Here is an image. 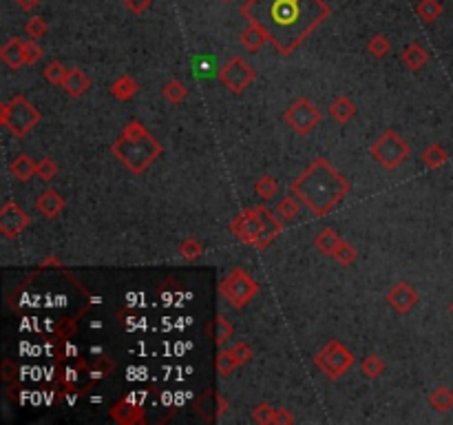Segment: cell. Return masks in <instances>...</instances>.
I'll return each mask as SVG.
<instances>
[{
  "label": "cell",
  "mask_w": 453,
  "mask_h": 425,
  "mask_svg": "<svg viewBox=\"0 0 453 425\" xmlns=\"http://www.w3.org/2000/svg\"><path fill=\"white\" fill-rule=\"evenodd\" d=\"M25 34L34 40L42 38L44 34H47V20H44L42 16H31L27 22H25Z\"/></svg>",
  "instance_id": "74e56055"
},
{
  "label": "cell",
  "mask_w": 453,
  "mask_h": 425,
  "mask_svg": "<svg viewBox=\"0 0 453 425\" xmlns=\"http://www.w3.org/2000/svg\"><path fill=\"white\" fill-rule=\"evenodd\" d=\"M91 78L88 74H84L82 69H78V66H73V69H69V74H66L64 82H62V91L69 96V98H82L88 89H91Z\"/></svg>",
  "instance_id": "5bb4252c"
},
{
  "label": "cell",
  "mask_w": 453,
  "mask_h": 425,
  "mask_svg": "<svg viewBox=\"0 0 453 425\" xmlns=\"http://www.w3.org/2000/svg\"><path fill=\"white\" fill-rule=\"evenodd\" d=\"M0 374H3V381H5V384H11L14 379L18 376V366H16L11 359H5V361H3V370H0Z\"/></svg>",
  "instance_id": "ee69618b"
},
{
  "label": "cell",
  "mask_w": 453,
  "mask_h": 425,
  "mask_svg": "<svg viewBox=\"0 0 453 425\" xmlns=\"http://www.w3.org/2000/svg\"><path fill=\"white\" fill-rule=\"evenodd\" d=\"M429 404L436 412H449L453 410V390L447 386H438L436 390H432L429 394Z\"/></svg>",
  "instance_id": "484cf974"
},
{
  "label": "cell",
  "mask_w": 453,
  "mask_h": 425,
  "mask_svg": "<svg viewBox=\"0 0 453 425\" xmlns=\"http://www.w3.org/2000/svg\"><path fill=\"white\" fill-rule=\"evenodd\" d=\"M162 96L166 102L170 104H179V102H184L188 98V86L181 82V80H168L164 86H162Z\"/></svg>",
  "instance_id": "f1b7e54d"
},
{
  "label": "cell",
  "mask_w": 453,
  "mask_h": 425,
  "mask_svg": "<svg viewBox=\"0 0 453 425\" xmlns=\"http://www.w3.org/2000/svg\"><path fill=\"white\" fill-rule=\"evenodd\" d=\"M124 5L131 14H144L151 9L153 0H124Z\"/></svg>",
  "instance_id": "7bdbcfd3"
},
{
  "label": "cell",
  "mask_w": 453,
  "mask_h": 425,
  "mask_svg": "<svg viewBox=\"0 0 453 425\" xmlns=\"http://www.w3.org/2000/svg\"><path fill=\"white\" fill-rule=\"evenodd\" d=\"M385 361L380 359L378 354H367L365 359L360 361V372L362 376H367V379H378L380 374H385Z\"/></svg>",
  "instance_id": "4dcf8cb0"
},
{
  "label": "cell",
  "mask_w": 453,
  "mask_h": 425,
  "mask_svg": "<svg viewBox=\"0 0 453 425\" xmlns=\"http://www.w3.org/2000/svg\"><path fill=\"white\" fill-rule=\"evenodd\" d=\"M225 408H228V404H225V399L217 392V390H213V388H206L203 390L199 396H197V401H195V410L206 419V421H217L223 412H225Z\"/></svg>",
  "instance_id": "4fadbf2b"
},
{
  "label": "cell",
  "mask_w": 453,
  "mask_h": 425,
  "mask_svg": "<svg viewBox=\"0 0 453 425\" xmlns=\"http://www.w3.org/2000/svg\"><path fill=\"white\" fill-rule=\"evenodd\" d=\"M42 116L40 111L25 98V96H14L9 102L0 106V122L7 126V131L16 138H25L40 124Z\"/></svg>",
  "instance_id": "5b68a950"
},
{
  "label": "cell",
  "mask_w": 453,
  "mask_h": 425,
  "mask_svg": "<svg viewBox=\"0 0 453 425\" xmlns=\"http://www.w3.org/2000/svg\"><path fill=\"white\" fill-rule=\"evenodd\" d=\"M162 151H164L162 144L151 136L148 129L135 120L126 122L122 136L113 144V155H116L133 175H142L160 158Z\"/></svg>",
  "instance_id": "3957f363"
},
{
  "label": "cell",
  "mask_w": 453,
  "mask_h": 425,
  "mask_svg": "<svg viewBox=\"0 0 453 425\" xmlns=\"http://www.w3.org/2000/svg\"><path fill=\"white\" fill-rule=\"evenodd\" d=\"M334 259L341 264V266H352L356 259H358V251L354 249V246L350 241H341V246H338V251L334 253Z\"/></svg>",
  "instance_id": "8d00e7d4"
},
{
  "label": "cell",
  "mask_w": 453,
  "mask_h": 425,
  "mask_svg": "<svg viewBox=\"0 0 453 425\" xmlns=\"http://www.w3.org/2000/svg\"><path fill=\"white\" fill-rule=\"evenodd\" d=\"M372 158L387 171H396L398 166H402V162L409 158V144H407L394 129H387L382 136L372 144L370 149Z\"/></svg>",
  "instance_id": "52a82bcc"
},
{
  "label": "cell",
  "mask_w": 453,
  "mask_h": 425,
  "mask_svg": "<svg viewBox=\"0 0 453 425\" xmlns=\"http://www.w3.org/2000/svg\"><path fill=\"white\" fill-rule=\"evenodd\" d=\"M31 224V217L27 215V211L18 206L16 202H5L3 209H0V233H3L5 239H14L20 233H25Z\"/></svg>",
  "instance_id": "8fae6325"
},
{
  "label": "cell",
  "mask_w": 453,
  "mask_h": 425,
  "mask_svg": "<svg viewBox=\"0 0 453 425\" xmlns=\"http://www.w3.org/2000/svg\"><path fill=\"white\" fill-rule=\"evenodd\" d=\"M385 301L390 304L392 310H396L398 315H407V312H412L418 304V293L416 288L409 281H396L390 293L385 295Z\"/></svg>",
  "instance_id": "7c38bea8"
},
{
  "label": "cell",
  "mask_w": 453,
  "mask_h": 425,
  "mask_svg": "<svg viewBox=\"0 0 453 425\" xmlns=\"http://www.w3.org/2000/svg\"><path fill=\"white\" fill-rule=\"evenodd\" d=\"M449 310H451V315H453V301H451V306H449Z\"/></svg>",
  "instance_id": "c3c4849f"
},
{
  "label": "cell",
  "mask_w": 453,
  "mask_h": 425,
  "mask_svg": "<svg viewBox=\"0 0 453 425\" xmlns=\"http://www.w3.org/2000/svg\"><path fill=\"white\" fill-rule=\"evenodd\" d=\"M241 14L268 31L277 51L290 56L330 16L325 0H248Z\"/></svg>",
  "instance_id": "6da1fadb"
},
{
  "label": "cell",
  "mask_w": 453,
  "mask_h": 425,
  "mask_svg": "<svg viewBox=\"0 0 453 425\" xmlns=\"http://www.w3.org/2000/svg\"><path fill=\"white\" fill-rule=\"evenodd\" d=\"M444 7L440 0H420L418 7H416V16L427 22V25H432V22H436L440 16H442Z\"/></svg>",
  "instance_id": "83f0119b"
},
{
  "label": "cell",
  "mask_w": 453,
  "mask_h": 425,
  "mask_svg": "<svg viewBox=\"0 0 453 425\" xmlns=\"http://www.w3.org/2000/svg\"><path fill=\"white\" fill-rule=\"evenodd\" d=\"M314 366L334 381V379H341L354 366V354L338 339H330L314 354Z\"/></svg>",
  "instance_id": "ba28073f"
},
{
  "label": "cell",
  "mask_w": 453,
  "mask_h": 425,
  "mask_svg": "<svg viewBox=\"0 0 453 425\" xmlns=\"http://www.w3.org/2000/svg\"><path fill=\"white\" fill-rule=\"evenodd\" d=\"M341 235H338L336 231L332 229H323L319 235L314 237V246H316V251H321L323 255L327 257H334V253L338 251V246H341Z\"/></svg>",
  "instance_id": "603a6c76"
},
{
  "label": "cell",
  "mask_w": 453,
  "mask_h": 425,
  "mask_svg": "<svg viewBox=\"0 0 453 425\" xmlns=\"http://www.w3.org/2000/svg\"><path fill=\"white\" fill-rule=\"evenodd\" d=\"M292 423H294V416L290 414V410L275 408V421H272V425H292Z\"/></svg>",
  "instance_id": "f6af8a7d"
},
{
  "label": "cell",
  "mask_w": 453,
  "mask_h": 425,
  "mask_svg": "<svg viewBox=\"0 0 453 425\" xmlns=\"http://www.w3.org/2000/svg\"><path fill=\"white\" fill-rule=\"evenodd\" d=\"M230 354H233V359H235V364L237 366H243V364H248L255 356V352H253V348L248 346V344H243V341H237L233 348H230Z\"/></svg>",
  "instance_id": "ab89813d"
},
{
  "label": "cell",
  "mask_w": 453,
  "mask_h": 425,
  "mask_svg": "<svg viewBox=\"0 0 453 425\" xmlns=\"http://www.w3.org/2000/svg\"><path fill=\"white\" fill-rule=\"evenodd\" d=\"M16 3H18V7H20L22 11H34L40 0H16Z\"/></svg>",
  "instance_id": "bcb514c9"
},
{
  "label": "cell",
  "mask_w": 453,
  "mask_h": 425,
  "mask_svg": "<svg viewBox=\"0 0 453 425\" xmlns=\"http://www.w3.org/2000/svg\"><path fill=\"white\" fill-rule=\"evenodd\" d=\"M321 111L319 106H316L312 100L307 98H299L294 100L283 114V120L285 124L294 131L299 133V136H310V133L321 124Z\"/></svg>",
  "instance_id": "9c48e42d"
},
{
  "label": "cell",
  "mask_w": 453,
  "mask_h": 425,
  "mask_svg": "<svg viewBox=\"0 0 453 425\" xmlns=\"http://www.w3.org/2000/svg\"><path fill=\"white\" fill-rule=\"evenodd\" d=\"M223 3H233V0H223Z\"/></svg>",
  "instance_id": "681fc988"
},
{
  "label": "cell",
  "mask_w": 453,
  "mask_h": 425,
  "mask_svg": "<svg viewBox=\"0 0 453 425\" xmlns=\"http://www.w3.org/2000/svg\"><path fill=\"white\" fill-rule=\"evenodd\" d=\"M215 368H217V374L219 376H230L239 366L235 364L233 354H230V348H219L217 352V359H215Z\"/></svg>",
  "instance_id": "f546056e"
},
{
  "label": "cell",
  "mask_w": 453,
  "mask_h": 425,
  "mask_svg": "<svg viewBox=\"0 0 453 425\" xmlns=\"http://www.w3.org/2000/svg\"><path fill=\"white\" fill-rule=\"evenodd\" d=\"M367 51L372 54V58L382 60L385 56H387V54L392 51V42H390V38H387V36L376 34V36H372V38H370V42H367Z\"/></svg>",
  "instance_id": "1f68e13d"
},
{
  "label": "cell",
  "mask_w": 453,
  "mask_h": 425,
  "mask_svg": "<svg viewBox=\"0 0 453 425\" xmlns=\"http://www.w3.org/2000/svg\"><path fill=\"white\" fill-rule=\"evenodd\" d=\"M208 64H210V60H201V62H197V69L201 71V76H208L206 71H208Z\"/></svg>",
  "instance_id": "7dc6e473"
},
{
  "label": "cell",
  "mask_w": 453,
  "mask_h": 425,
  "mask_svg": "<svg viewBox=\"0 0 453 425\" xmlns=\"http://www.w3.org/2000/svg\"><path fill=\"white\" fill-rule=\"evenodd\" d=\"M36 175H38V180H40V182L49 184V182H54V180H56V175H58V164H56L51 158H42V160H38Z\"/></svg>",
  "instance_id": "d590c367"
},
{
  "label": "cell",
  "mask_w": 453,
  "mask_h": 425,
  "mask_svg": "<svg viewBox=\"0 0 453 425\" xmlns=\"http://www.w3.org/2000/svg\"><path fill=\"white\" fill-rule=\"evenodd\" d=\"M36 166H38V162H34L31 155L18 153L16 158L9 162V173L16 177V180H20V182H29L31 177L36 175Z\"/></svg>",
  "instance_id": "ac0fdd59"
},
{
  "label": "cell",
  "mask_w": 453,
  "mask_h": 425,
  "mask_svg": "<svg viewBox=\"0 0 453 425\" xmlns=\"http://www.w3.org/2000/svg\"><path fill=\"white\" fill-rule=\"evenodd\" d=\"M138 91H140V84H138V80H135L133 76H120L116 82L111 84V96L116 98V100H120V102H128V100H133L135 96H138Z\"/></svg>",
  "instance_id": "44dd1931"
},
{
  "label": "cell",
  "mask_w": 453,
  "mask_h": 425,
  "mask_svg": "<svg viewBox=\"0 0 453 425\" xmlns=\"http://www.w3.org/2000/svg\"><path fill=\"white\" fill-rule=\"evenodd\" d=\"M113 370H116V364L111 361V356L108 354H102L100 359L96 361L93 370H91V376H93V381L96 379H102V376H108Z\"/></svg>",
  "instance_id": "60d3db41"
},
{
  "label": "cell",
  "mask_w": 453,
  "mask_h": 425,
  "mask_svg": "<svg viewBox=\"0 0 453 425\" xmlns=\"http://www.w3.org/2000/svg\"><path fill=\"white\" fill-rule=\"evenodd\" d=\"M356 111H358V106L350 100V98H345V96H338L332 104H330V109H327V114L336 120V122H341V124H345V122H350L354 116H356Z\"/></svg>",
  "instance_id": "7402d4cb"
},
{
  "label": "cell",
  "mask_w": 453,
  "mask_h": 425,
  "mask_svg": "<svg viewBox=\"0 0 453 425\" xmlns=\"http://www.w3.org/2000/svg\"><path fill=\"white\" fill-rule=\"evenodd\" d=\"M420 160H422V164H424L427 169L436 171V169H442V166L449 162V153H447V149H444L442 144H429V146L422 151Z\"/></svg>",
  "instance_id": "cb8c5ba5"
},
{
  "label": "cell",
  "mask_w": 453,
  "mask_h": 425,
  "mask_svg": "<svg viewBox=\"0 0 453 425\" xmlns=\"http://www.w3.org/2000/svg\"><path fill=\"white\" fill-rule=\"evenodd\" d=\"M253 421L259 425H272V421H275V408L268 404H259L253 410Z\"/></svg>",
  "instance_id": "b9f144b4"
},
{
  "label": "cell",
  "mask_w": 453,
  "mask_h": 425,
  "mask_svg": "<svg viewBox=\"0 0 453 425\" xmlns=\"http://www.w3.org/2000/svg\"><path fill=\"white\" fill-rule=\"evenodd\" d=\"M299 211H301V204H299V197L294 195V193H292V195L281 197L279 202H277V206H275V213H277L283 221H292V219H297Z\"/></svg>",
  "instance_id": "4316f807"
},
{
  "label": "cell",
  "mask_w": 453,
  "mask_h": 425,
  "mask_svg": "<svg viewBox=\"0 0 453 425\" xmlns=\"http://www.w3.org/2000/svg\"><path fill=\"white\" fill-rule=\"evenodd\" d=\"M42 47L40 44L34 40V38H29V40H25V49H22V60H25V66H29V64H36L40 58H42Z\"/></svg>",
  "instance_id": "f35d334b"
},
{
  "label": "cell",
  "mask_w": 453,
  "mask_h": 425,
  "mask_svg": "<svg viewBox=\"0 0 453 425\" xmlns=\"http://www.w3.org/2000/svg\"><path fill=\"white\" fill-rule=\"evenodd\" d=\"M22 49H25V40L11 38L3 44V49H0V60H3L9 69H20V66H25Z\"/></svg>",
  "instance_id": "ffe728a7"
},
{
  "label": "cell",
  "mask_w": 453,
  "mask_h": 425,
  "mask_svg": "<svg viewBox=\"0 0 453 425\" xmlns=\"http://www.w3.org/2000/svg\"><path fill=\"white\" fill-rule=\"evenodd\" d=\"M221 297L233 304V308L241 310L245 304H250L259 295V284L248 275L243 268H233L219 284Z\"/></svg>",
  "instance_id": "8992f818"
},
{
  "label": "cell",
  "mask_w": 453,
  "mask_h": 425,
  "mask_svg": "<svg viewBox=\"0 0 453 425\" xmlns=\"http://www.w3.org/2000/svg\"><path fill=\"white\" fill-rule=\"evenodd\" d=\"M268 40H270L268 38V31L261 25H257V22H248V27L241 34V44L250 54H257Z\"/></svg>",
  "instance_id": "d6986e66"
},
{
  "label": "cell",
  "mask_w": 453,
  "mask_h": 425,
  "mask_svg": "<svg viewBox=\"0 0 453 425\" xmlns=\"http://www.w3.org/2000/svg\"><path fill=\"white\" fill-rule=\"evenodd\" d=\"M44 80H47L49 84H54V86H62V82H64V78H66V74H69V69H66V66L60 62V60H54V62H49L47 66H44Z\"/></svg>",
  "instance_id": "836d02e7"
},
{
  "label": "cell",
  "mask_w": 453,
  "mask_h": 425,
  "mask_svg": "<svg viewBox=\"0 0 453 425\" xmlns=\"http://www.w3.org/2000/svg\"><path fill=\"white\" fill-rule=\"evenodd\" d=\"M213 334H215V344H217V348H223L225 344H228V341L235 337V326H233L228 319H225L223 315H215Z\"/></svg>",
  "instance_id": "d4e9b609"
},
{
  "label": "cell",
  "mask_w": 453,
  "mask_h": 425,
  "mask_svg": "<svg viewBox=\"0 0 453 425\" xmlns=\"http://www.w3.org/2000/svg\"><path fill=\"white\" fill-rule=\"evenodd\" d=\"M219 82L225 86V89H230L233 94H243L248 86H250L257 78V71L253 69L250 64H248L243 58L235 56L230 58L228 62H225L221 69H219Z\"/></svg>",
  "instance_id": "30bf717a"
},
{
  "label": "cell",
  "mask_w": 453,
  "mask_h": 425,
  "mask_svg": "<svg viewBox=\"0 0 453 425\" xmlns=\"http://www.w3.org/2000/svg\"><path fill=\"white\" fill-rule=\"evenodd\" d=\"M64 206H66L64 197H62L58 191H54V189H47V191H44V193L36 199V209H38V213H40L42 217H47V219L58 217V215L64 211Z\"/></svg>",
  "instance_id": "9a60e30c"
},
{
  "label": "cell",
  "mask_w": 453,
  "mask_h": 425,
  "mask_svg": "<svg viewBox=\"0 0 453 425\" xmlns=\"http://www.w3.org/2000/svg\"><path fill=\"white\" fill-rule=\"evenodd\" d=\"M111 416L116 419L118 423L135 425V423H142L144 421V410L140 406H133L131 401H120L118 406L111 408Z\"/></svg>",
  "instance_id": "e0dca14e"
},
{
  "label": "cell",
  "mask_w": 453,
  "mask_h": 425,
  "mask_svg": "<svg viewBox=\"0 0 453 425\" xmlns=\"http://www.w3.org/2000/svg\"><path fill=\"white\" fill-rule=\"evenodd\" d=\"M350 180L338 173L325 158H316L297 180L292 182V193L316 217H325L350 193Z\"/></svg>",
  "instance_id": "7a4b0ae2"
},
{
  "label": "cell",
  "mask_w": 453,
  "mask_h": 425,
  "mask_svg": "<svg viewBox=\"0 0 453 425\" xmlns=\"http://www.w3.org/2000/svg\"><path fill=\"white\" fill-rule=\"evenodd\" d=\"M179 255L184 257L186 261H195L203 255V244L195 237H186L184 241L179 244Z\"/></svg>",
  "instance_id": "e575fe53"
},
{
  "label": "cell",
  "mask_w": 453,
  "mask_h": 425,
  "mask_svg": "<svg viewBox=\"0 0 453 425\" xmlns=\"http://www.w3.org/2000/svg\"><path fill=\"white\" fill-rule=\"evenodd\" d=\"M427 60H429V54H427V49L422 47V44H418V42L407 44V47L402 49V54H400V62L409 71H420L422 66L427 64Z\"/></svg>",
  "instance_id": "2e32d148"
},
{
  "label": "cell",
  "mask_w": 453,
  "mask_h": 425,
  "mask_svg": "<svg viewBox=\"0 0 453 425\" xmlns=\"http://www.w3.org/2000/svg\"><path fill=\"white\" fill-rule=\"evenodd\" d=\"M228 229L239 241L263 251L270 244H275V239L283 231V219L277 213H272L268 206H255L239 213L230 221Z\"/></svg>",
  "instance_id": "277c9868"
},
{
  "label": "cell",
  "mask_w": 453,
  "mask_h": 425,
  "mask_svg": "<svg viewBox=\"0 0 453 425\" xmlns=\"http://www.w3.org/2000/svg\"><path fill=\"white\" fill-rule=\"evenodd\" d=\"M255 193H257V197H261V199H265V202H268V199L277 197L279 184H277V180L272 175H263L255 182Z\"/></svg>",
  "instance_id": "d6a6232c"
}]
</instances>
